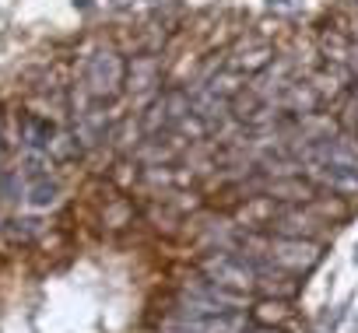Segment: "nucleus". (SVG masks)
I'll use <instances>...</instances> for the list:
<instances>
[{"instance_id": "nucleus-1", "label": "nucleus", "mask_w": 358, "mask_h": 333, "mask_svg": "<svg viewBox=\"0 0 358 333\" xmlns=\"http://www.w3.org/2000/svg\"><path fill=\"white\" fill-rule=\"evenodd\" d=\"M320 263V246L306 242V239H278L267 249V267H281L288 274H306Z\"/></svg>"}, {"instance_id": "nucleus-2", "label": "nucleus", "mask_w": 358, "mask_h": 333, "mask_svg": "<svg viewBox=\"0 0 358 333\" xmlns=\"http://www.w3.org/2000/svg\"><path fill=\"white\" fill-rule=\"evenodd\" d=\"M313 179H320L323 186H330L334 193H358V169H344V165H330V161H316L313 165Z\"/></svg>"}, {"instance_id": "nucleus-3", "label": "nucleus", "mask_w": 358, "mask_h": 333, "mask_svg": "<svg viewBox=\"0 0 358 333\" xmlns=\"http://www.w3.org/2000/svg\"><path fill=\"white\" fill-rule=\"evenodd\" d=\"M53 193H57V186H46V183H43V186H36V190H32V204L46 207V204H53V200H57Z\"/></svg>"}, {"instance_id": "nucleus-4", "label": "nucleus", "mask_w": 358, "mask_h": 333, "mask_svg": "<svg viewBox=\"0 0 358 333\" xmlns=\"http://www.w3.org/2000/svg\"><path fill=\"white\" fill-rule=\"evenodd\" d=\"M299 0H271V8H295Z\"/></svg>"}, {"instance_id": "nucleus-5", "label": "nucleus", "mask_w": 358, "mask_h": 333, "mask_svg": "<svg viewBox=\"0 0 358 333\" xmlns=\"http://www.w3.org/2000/svg\"><path fill=\"white\" fill-rule=\"evenodd\" d=\"M355 263H358V246H355Z\"/></svg>"}, {"instance_id": "nucleus-6", "label": "nucleus", "mask_w": 358, "mask_h": 333, "mask_svg": "<svg viewBox=\"0 0 358 333\" xmlns=\"http://www.w3.org/2000/svg\"><path fill=\"white\" fill-rule=\"evenodd\" d=\"M355 333H358V316H355Z\"/></svg>"}]
</instances>
